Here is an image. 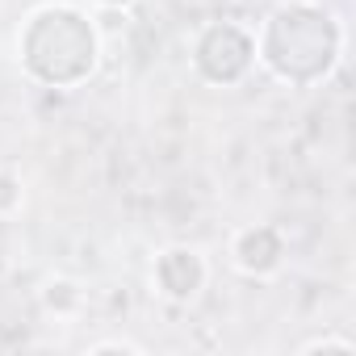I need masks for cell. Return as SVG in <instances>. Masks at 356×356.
<instances>
[{
  "mask_svg": "<svg viewBox=\"0 0 356 356\" xmlns=\"http://www.w3.org/2000/svg\"><path fill=\"white\" fill-rule=\"evenodd\" d=\"M314 352H335V356H356V343L348 335H314L298 343V356H314Z\"/></svg>",
  "mask_w": 356,
  "mask_h": 356,
  "instance_id": "cell-8",
  "label": "cell"
},
{
  "mask_svg": "<svg viewBox=\"0 0 356 356\" xmlns=\"http://www.w3.org/2000/svg\"><path fill=\"white\" fill-rule=\"evenodd\" d=\"M256 34V67L285 88H318L343 63V22L323 0H281L273 5Z\"/></svg>",
  "mask_w": 356,
  "mask_h": 356,
  "instance_id": "cell-1",
  "label": "cell"
},
{
  "mask_svg": "<svg viewBox=\"0 0 356 356\" xmlns=\"http://www.w3.org/2000/svg\"><path fill=\"white\" fill-rule=\"evenodd\" d=\"M105 352H126V356H143V343H134V339H97V343H88V356H105Z\"/></svg>",
  "mask_w": 356,
  "mask_h": 356,
  "instance_id": "cell-9",
  "label": "cell"
},
{
  "mask_svg": "<svg viewBox=\"0 0 356 356\" xmlns=\"http://www.w3.org/2000/svg\"><path fill=\"white\" fill-rule=\"evenodd\" d=\"M88 5L97 13H130L134 5H143V0H88Z\"/></svg>",
  "mask_w": 356,
  "mask_h": 356,
  "instance_id": "cell-10",
  "label": "cell"
},
{
  "mask_svg": "<svg viewBox=\"0 0 356 356\" xmlns=\"http://www.w3.org/2000/svg\"><path fill=\"white\" fill-rule=\"evenodd\" d=\"M105 59L101 22L80 0H42L22 17L17 30V67L30 84L72 92L84 88Z\"/></svg>",
  "mask_w": 356,
  "mask_h": 356,
  "instance_id": "cell-2",
  "label": "cell"
},
{
  "mask_svg": "<svg viewBox=\"0 0 356 356\" xmlns=\"http://www.w3.org/2000/svg\"><path fill=\"white\" fill-rule=\"evenodd\" d=\"M22 206H26V181H22V172L0 168V222L17 218Z\"/></svg>",
  "mask_w": 356,
  "mask_h": 356,
  "instance_id": "cell-7",
  "label": "cell"
},
{
  "mask_svg": "<svg viewBox=\"0 0 356 356\" xmlns=\"http://www.w3.org/2000/svg\"><path fill=\"white\" fill-rule=\"evenodd\" d=\"M210 285V260L193 243H168L151 260V293L168 306H193Z\"/></svg>",
  "mask_w": 356,
  "mask_h": 356,
  "instance_id": "cell-4",
  "label": "cell"
},
{
  "mask_svg": "<svg viewBox=\"0 0 356 356\" xmlns=\"http://www.w3.org/2000/svg\"><path fill=\"white\" fill-rule=\"evenodd\" d=\"M189 67L210 88H239L256 72V34L243 22H206L189 42Z\"/></svg>",
  "mask_w": 356,
  "mask_h": 356,
  "instance_id": "cell-3",
  "label": "cell"
},
{
  "mask_svg": "<svg viewBox=\"0 0 356 356\" xmlns=\"http://www.w3.org/2000/svg\"><path fill=\"white\" fill-rule=\"evenodd\" d=\"M38 302H42L47 314H55V318H72V314L84 310V285H80L76 277H47L42 289H38Z\"/></svg>",
  "mask_w": 356,
  "mask_h": 356,
  "instance_id": "cell-6",
  "label": "cell"
},
{
  "mask_svg": "<svg viewBox=\"0 0 356 356\" xmlns=\"http://www.w3.org/2000/svg\"><path fill=\"white\" fill-rule=\"evenodd\" d=\"M227 260L248 281H273L289 260V239L277 222H243L227 243Z\"/></svg>",
  "mask_w": 356,
  "mask_h": 356,
  "instance_id": "cell-5",
  "label": "cell"
}]
</instances>
